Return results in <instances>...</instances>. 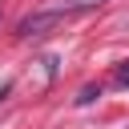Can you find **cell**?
Segmentation results:
<instances>
[{
	"label": "cell",
	"instance_id": "6da1fadb",
	"mask_svg": "<svg viewBox=\"0 0 129 129\" xmlns=\"http://www.w3.org/2000/svg\"><path fill=\"white\" fill-rule=\"evenodd\" d=\"M64 16H69L64 8H52V12H36V16H24V20L16 24V32H20L24 40H28V36H44V32H48V28H56Z\"/></svg>",
	"mask_w": 129,
	"mask_h": 129
},
{
	"label": "cell",
	"instance_id": "7a4b0ae2",
	"mask_svg": "<svg viewBox=\"0 0 129 129\" xmlns=\"http://www.w3.org/2000/svg\"><path fill=\"white\" fill-rule=\"evenodd\" d=\"M113 85H117V89H129V60H121V64H117V73H113Z\"/></svg>",
	"mask_w": 129,
	"mask_h": 129
},
{
	"label": "cell",
	"instance_id": "3957f363",
	"mask_svg": "<svg viewBox=\"0 0 129 129\" xmlns=\"http://www.w3.org/2000/svg\"><path fill=\"white\" fill-rule=\"evenodd\" d=\"M101 0H60V8L69 12V8H97Z\"/></svg>",
	"mask_w": 129,
	"mask_h": 129
},
{
	"label": "cell",
	"instance_id": "277c9868",
	"mask_svg": "<svg viewBox=\"0 0 129 129\" xmlns=\"http://www.w3.org/2000/svg\"><path fill=\"white\" fill-rule=\"evenodd\" d=\"M101 97V89H81V97H77V105H89V101H97Z\"/></svg>",
	"mask_w": 129,
	"mask_h": 129
},
{
	"label": "cell",
	"instance_id": "5b68a950",
	"mask_svg": "<svg viewBox=\"0 0 129 129\" xmlns=\"http://www.w3.org/2000/svg\"><path fill=\"white\" fill-rule=\"evenodd\" d=\"M4 97H8V85H0V101H4Z\"/></svg>",
	"mask_w": 129,
	"mask_h": 129
}]
</instances>
